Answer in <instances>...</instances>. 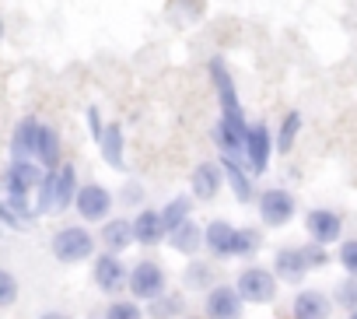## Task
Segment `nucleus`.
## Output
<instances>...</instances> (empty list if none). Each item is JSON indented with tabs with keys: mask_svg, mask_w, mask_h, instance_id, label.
I'll use <instances>...</instances> for the list:
<instances>
[{
	"mask_svg": "<svg viewBox=\"0 0 357 319\" xmlns=\"http://www.w3.org/2000/svg\"><path fill=\"white\" fill-rule=\"evenodd\" d=\"M211 77L218 88V102H221V123H218V147L231 158H238V151L249 140V126H245V112L235 91V81L225 67V60H211Z\"/></svg>",
	"mask_w": 357,
	"mask_h": 319,
	"instance_id": "1",
	"label": "nucleus"
},
{
	"mask_svg": "<svg viewBox=\"0 0 357 319\" xmlns=\"http://www.w3.org/2000/svg\"><path fill=\"white\" fill-rule=\"evenodd\" d=\"M77 169L70 165H60L46 176V183L39 186V214H56V211H67L70 204H77Z\"/></svg>",
	"mask_w": 357,
	"mask_h": 319,
	"instance_id": "2",
	"label": "nucleus"
},
{
	"mask_svg": "<svg viewBox=\"0 0 357 319\" xmlns=\"http://www.w3.org/2000/svg\"><path fill=\"white\" fill-rule=\"evenodd\" d=\"M207 246L214 256H249L259 249V232L252 228H235L228 221H214L207 228Z\"/></svg>",
	"mask_w": 357,
	"mask_h": 319,
	"instance_id": "3",
	"label": "nucleus"
},
{
	"mask_svg": "<svg viewBox=\"0 0 357 319\" xmlns=\"http://www.w3.org/2000/svg\"><path fill=\"white\" fill-rule=\"evenodd\" d=\"M326 260H329V256H326V249H322V246H291V249H280V253H277L273 267H277L280 281L298 284L308 270L326 267Z\"/></svg>",
	"mask_w": 357,
	"mask_h": 319,
	"instance_id": "4",
	"label": "nucleus"
},
{
	"mask_svg": "<svg viewBox=\"0 0 357 319\" xmlns=\"http://www.w3.org/2000/svg\"><path fill=\"white\" fill-rule=\"evenodd\" d=\"M126 288L133 291V298L154 302V298H161V291H165V270H161L154 260H140V263L130 270V284H126Z\"/></svg>",
	"mask_w": 357,
	"mask_h": 319,
	"instance_id": "5",
	"label": "nucleus"
},
{
	"mask_svg": "<svg viewBox=\"0 0 357 319\" xmlns=\"http://www.w3.org/2000/svg\"><path fill=\"white\" fill-rule=\"evenodd\" d=\"M238 295L245 298V302H252V305H266V302H273V295H277V277L270 274V270H263V267H249V270H242L238 274Z\"/></svg>",
	"mask_w": 357,
	"mask_h": 319,
	"instance_id": "6",
	"label": "nucleus"
},
{
	"mask_svg": "<svg viewBox=\"0 0 357 319\" xmlns=\"http://www.w3.org/2000/svg\"><path fill=\"white\" fill-rule=\"evenodd\" d=\"M91 249H95V239H91L84 228H63V232H56V239H53V253H56V260H63V263H77V260L91 256Z\"/></svg>",
	"mask_w": 357,
	"mask_h": 319,
	"instance_id": "7",
	"label": "nucleus"
},
{
	"mask_svg": "<svg viewBox=\"0 0 357 319\" xmlns=\"http://www.w3.org/2000/svg\"><path fill=\"white\" fill-rule=\"evenodd\" d=\"M273 147H277V144L270 140V130H266L263 123L249 126L245 158H249V172H252V176H263V172H266V165H270V151H273Z\"/></svg>",
	"mask_w": 357,
	"mask_h": 319,
	"instance_id": "8",
	"label": "nucleus"
},
{
	"mask_svg": "<svg viewBox=\"0 0 357 319\" xmlns=\"http://www.w3.org/2000/svg\"><path fill=\"white\" fill-rule=\"evenodd\" d=\"M259 214H263L266 225L280 228V225H287L291 214H294V197H291L287 190H266V193L259 197Z\"/></svg>",
	"mask_w": 357,
	"mask_h": 319,
	"instance_id": "9",
	"label": "nucleus"
},
{
	"mask_svg": "<svg viewBox=\"0 0 357 319\" xmlns=\"http://www.w3.org/2000/svg\"><path fill=\"white\" fill-rule=\"evenodd\" d=\"M242 295L238 288H228V284H218L211 295H207V319H238L242 316Z\"/></svg>",
	"mask_w": 357,
	"mask_h": 319,
	"instance_id": "10",
	"label": "nucleus"
},
{
	"mask_svg": "<svg viewBox=\"0 0 357 319\" xmlns=\"http://www.w3.org/2000/svg\"><path fill=\"white\" fill-rule=\"evenodd\" d=\"M305 228H308V235H312L319 246H326V242H336V239H340V232H343V221H340V214H336V211H326V207H319V211H308V218H305Z\"/></svg>",
	"mask_w": 357,
	"mask_h": 319,
	"instance_id": "11",
	"label": "nucleus"
},
{
	"mask_svg": "<svg viewBox=\"0 0 357 319\" xmlns=\"http://www.w3.org/2000/svg\"><path fill=\"white\" fill-rule=\"evenodd\" d=\"M39 137H43V123H39L36 116H25V119L15 126L11 154H15V158H32V154H39Z\"/></svg>",
	"mask_w": 357,
	"mask_h": 319,
	"instance_id": "12",
	"label": "nucleus"
},
{
	"mask_svg": "<svg viewBox=\"0 0 357 319\" xmlns=\"http://www.w3.org/2000/svg\"><path fill=\"white\" fill-rule=\"evenodd\" d=\"M109 207H112V193L105 186H95L91 183V186H84L77 193V211H81L84 221H102L109 214Z\"/></svg>",
	"mask_w": 357,
	"mask_h": 319,
	"instance_id": "13",
	"label": "nucleus"
},
{
	"mask_svg": "<svg viewBox=\"0 0 357 319\" xmlns=\"http://www.w3.org/2000/svg\"><path fill=\"white\" fill-rule=\"evenodd\" d=\"M95 284L102 291H119L123 284H130V277H126V270H123L116 253H105V256L95 260Z\"/></svg>",
	"mask_w": 357,
	"mask_h": 319,
	"instance_id": "14",
	"label": "nucleus"
},
{
	"mask_svg": "<svg viewBox=\"0 0 357 319\" xmlns=\"http://www.w3.org/2000/svg\"><path fill=\"white\" fill-rule=\"evenodd\" d=\"M221 183H225V169L221 165H211V162L197 165V172H193V193H197V200H214L218 190H221Z\"/></svg>",
	"mask_w": 357,
	"mask_h": 319,
	"instance_id": "15",
	"label": "nucleus"
},
{
	"mask_svg": "<svg viewBox=\"0 0 357 319\" xmlns=\"http://www.w3.org/2000/svg\"><path fill=\"white\" fill-rule=\"evenodd\" d=\"M133 232H137L140 246H158L168 235V225H165L161 211H140V218L133 221Z\"/></svg>",
	"mask_w": 357,
	"mask_h": 319,
	"instance_id": "16",
	"label": "nucleus"
},
{
	"mask_svg": "<svg viewBox=\"0 0 357 319\" xmlns=\"http://www.w3.org/2000/svg\"><path fill=\"white\" fill-rule=\"evenodd\" d=\"M294 319H326L329 316V298L322 295V291H298V298H294Z\"/></svg>",
	"mask_w": 357,
	"mask_h": 319,
	"instance_id": "17",
	"label": "nucleus"
},
{
	"mask_svg": "<svg viewBox=\"0 0 357 319\" xmlns=\"http://www.w3.org/2000/svg\"><path fill=\"white\" fill-rule=\"evenodd\" d=\"M98 140H102V158H105V162L112 169H123V126L119 123H109Z\"/></svg>",
	"mask_w": 357,
	"mask_h": 319,
	"instance_id": "18",
	"label": "nucleus"
},
{
	"mask_svg": "<svg viewBox=\"0 0 357 319\" xmlns=\"http://www.w3.org/2000/svg\"><path fill=\"white\" fill-rule=\"evenodd\" d=\"M133 239H137V232H133V225H130V221H123V218H116V221H109V225L102 228V242L109 246V253L126 249Z\"/></svg>",
	"mask_w": 357,
	"mask_h": 319,
	"instance_id": "19",
	"label": "nucleus"
},
{
	"mask_svg": "<svg viewBox=\"0 0 357 319\" xmlns=\"http://www.w3.org/2000/svg\"><path fill=\"white\" fill-rule=\"evenodd\" d=\"M221 169H225V179L231 183L235 197H238V200H249V197H252V183H249V172H245V169L238 165V158L225 154V162H221Z\"/></svg>",
	"mask_w": 357,
	"mask_h": 319,
	"instance_id": "20",
	"label": "nucleus"
},
{
	"mask_svg": "<svg viewBox=\"0 0 357 319\" xmlns=\"http://www.w3.org/2000/svg\"><path fill=\"white\" fill-rule=\"evenodd\" d=\"M168 242H172L178 253H197V249H200V228H197L193 221H183L178 228L168 232Z\"/></svg>",
	"mask_w": 357,
	"mask_h": 319,
	"instance_id": "21",
	"label": "nucleus"
},
{
	"mask_svg": "<svg viewBox=\"0 0 357 319\" xmlns=\"http://www.w3.org/2000/svg\"><path fill=\"white\" fill-rule=\"evenodd\" d=\"M39 162L46 165V169H60V137H56V130L53 126H43V137H39Z\"/></svg>",
	"mask_w": 357,
	"mask_h": 319,
	"instance_id": "22",
	"label": "nucleus"
},
{
	"mask_svg": "<svg viewBox=\"0 0 357 319\" xmlns=\"http://www.w3.org/2000/svg\"><path fill=\"white\" fill-rule=\"evenodd\" d=\"M147 312H151V319H175V316H183V312H186V302L178 298V295H168V298L161 295V298L151 302Z\"/></svg>",
	"mask_w": 357,
	"mask_h": 319,
	"instance_id": "23",
	"label": "nucleus"
},
{
	"mask_svg": "<svg viewBox=\"0 0 357 319\" xmlns=\"http://www.w3.org/2000/svg\"><path fill=\"white\" fill-rule=\"evenodd\" d=\"M298 133H301V112H287L284 123H280V133H277V147H280V154H287V151L294 147Z\"/></svg>",
	"mask_w": 357,
	"mask_h": 319,
	"instance_id": "24",
	"label": "nucleus"
},
{
	"mask_svg": "<svg viewBox=\"0 0 357 319\" xmlns=\"http://www.w3.org/2000/svg\"><path fill=\"white\" fill-rule=\"evenodd\" d=\"M190 207H193V200H186V197H175V200L161 211V218H165L168 232H172V228H178L183 221H190Z\"/></svg>",
	"mask_w": 357,
	"mask_h": 319,
	"instance_id": "25",
	"label": "nucleus"
},
{
	"mask_svg": "<svg viewBox=\"0 0 357 319\" xmlns=\"http://www.w3.org/2000/svg\"><path fill=\"white\" fill-rule=\"evenodd\" d=\"M214 281V270L207 267V263H193L190 270H186V284L190 288H207Z\"/></svg>",
	"mask_w": 357,
	"mask_h": 319,
	"instance_id": "26",
	"label": "nucleus"
},
{
	"mask_svg": "<svg viewBox=\"0 0 357 319\" xmlns=\"http://www.w3.org/2000/svg\"><path fill=\"white\" fill-rule=\"evenodd\" d=\"M105 319H140V309L133 302H112L105 309Z\"/></svg>",
	"mask_w": 357,
	"mask_h": 319,
	"instance_id": "27",
	"label": "nucleus"
},
{
	"mask_svg": "<svg viewBox=\"0 0 357 319\" xmlns=\"http://www.w3.org/2000/svg\"><path fill=\"white\" fill-rule=\"evenodd\" d=\"M340 263H343V270L350 277H357V239H350V242L340 246Z\"/></svg>",
	"mask_w": 357,
	"mask_h": 319,
	"instance_id": "28",
	"label": "nucleus"
},
{
	"mask_svg": "<svg viewBox=\"0 0 357 319\" xmlns=\"http://www.w3.org/2000/svg\"><path fill=\"white\" fill-rule=\"evenodd\" d=\"M336 302L347 305V309H357V277H350L336 288Z\"/></svg>",
	"mask_w": 357,
	"mask_h": 319,
	"instance_id": "29",
	"label": "nucleus"
},
{
	"mask_svg": "<svg viewBox=\"0 0 357 319\" xmlns=\"http://www.w3.org/2000/svg\"><path fill=\"white\" fill-rule=\"evenodd\" d=\"M15 302V277L4 270L0 274V305H11Z\"/></svg>",
	"mask_w": 357,
	"mask_h": 319,
	"instance_id": "30",
	"label": "nucleus"
},
{
	"mask_svg": "<svg viewBox=\"0 0 357 319\" xmlns=\"http://www.w3.org/2000/svg\"><path fill=\"white\" fill-rule=\"evenodd\" d=\"M43 319H67V316H63V312H46Z\"/></svg>",
	"mask_w": 357,
	"mask_h": 319,
	"instance_id": "31",
	"label": "nucleus"
},
{
	"mask_svg": "<svg viewBox=\"0 0 357 319\" xmlns=\"http://www.w3.org/2000/svg\"><path fill=\"white\" fill-rule=\"evenodd\" d=\"M350 319H357V309H354V312H350Z\"/></svg>",
	"mask_w": 357,
	"mask_h": 319,
	"instance_id": "32",
	"label": "nucleus"
}]
</instances>
